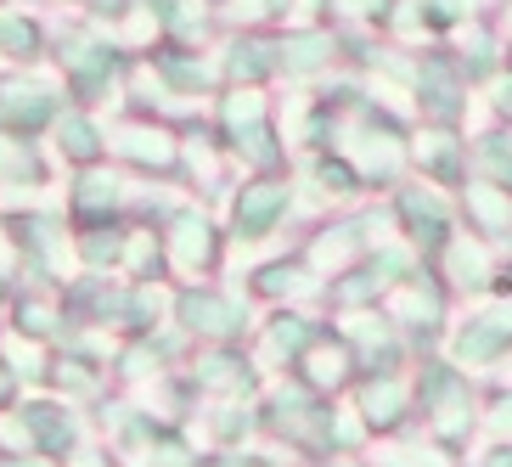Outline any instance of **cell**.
Wrapping results in <instances>:
<instances>
[{"mask_svg": "<svg viewBox=\"0 0 512 467\" xmlns=\"http://www.w3.org/2000/svg\"><path fill=\"white\" fill-rule=\"evenodd\" d=\"M467 220H473L484 237H512V192L496 181L467 186Z\"/></svg>", "mask_w": 512, "mask_h": 467, "instance_id": "6da1fadb", "label": "cell"}, {"mask_svg": "<svg viewBox=\"0 0 512 467\" xmlns=\"http://www.w3.org/2000/svg\"><path fill=\"white\" fill-rule=\"evenodd\" d=\"M445 254H451L456 287H467V293H484V287H490V248H484L479 237H451Z\"/></svg>", "mask_w": 512, "mask_h": 467, "instance_id": "7a4b0ae2", "label": "cell"}, {"mask_svg": "<svg viewBox=\"0 0 512 467\" xmlns=\"http://www.w3.org/2000/svg\"><path fill=\"white\" fill-rule=\"evenodd\" d=\"M406 220L417 226V237H428V242H445V231H451V220H445L434 192H406Z\"/></svg>", "mask_w": 512, "mask_h": 467, "instance_id": "3957f363", "label": "cell"}, {"mask_svg": "<svg viewBox=\"0 0 512 467\" xmlns=\"http://www.w3.org/2000/svg\"><path fill=\"white\" fill-rule=\"evenodd\" d=\"M456 91H462V85H456V68L434 57V62H428V91H422V96H428V113L451 119V113H456Z\"/></svg>", "mask_w": 512, "mask_h": 467, "instance_id": "277c9868", "label": "cell"}, {"mask_svg": "<svg viewBox=\"0 0 512 467\" xmlns=\"http://www.w3.org/2000/svg\"><path fill=\"white\" fill-rule=\"evenodd\" d=\"M479 164L496 175V186L512 192V136H484L479 141Z\"/></svg>", "mask_w": 512, "mask_h": 467, "instance_id": "5b68a950", "label": "cell"}, {"mask_svg": "<svg viewBox=\"0 0 512 467\" xmlns=\"http://www.w3.org/2000/svg\"><path fill=\"white\" fill-rule=\"evenodd\" d=\"M428 141H434V147H417V158H428V164H434L439 175H456V169H451V158H456V141H451V136H428Z\"/></svg>", "mask_w": 512, "mask_h": 467, "instance_id": "8992f818", "label": "cell"}, {"mask_svg": "<svg viewBox=\"0 0 512 467\" xmlns=\"http://www.w3.org/2000/svg\"><path fill=\"white\" fill-rule=\"evenodd\" d=\"M366 406H372V417L394 422V417H400V389H394V383H383V389L366 394Z\"/></svg>", "mask_w": 512, "mask_h": 467, "instance_id": "52a82bcc", "label": "cell"}, {"mask_svg": "<svg viewBox=\"0 0 512 467\" xmlns=\"http://www.w3.org/2000/svg\"><path fill=\"white\" fill-rule=\"evenodd\" d=\"M496 113H501V119H512V74L496 79Z\"/></svg>", "mask_w": 512, "mask_h": 467, "instance_id": "ba28073f", "label": "cell"}, {"mask_svg": "<svg viewBox=\"0 0 512 467\" xmlns=\"http://www.w3.org/2000/svg\"><path fill=\"white\" fill-rule=\"evenodd\" d=\"M490 422H496L501 434H512V394H501V400H496V411H490Z\"/></svg>", "mask_w": 512, "mask_h": 467, "instance_id": "9c48e42d", "label": "cell"}, {"mask_svg": "<svg viewBox=\"0 0 512 467\" xmlns=\"http://www.w3.org/2000/svg\"><path fill=\"white\" fill-rule=\"evenodd\" d=\"M484 467H512V445H501V451L484 456Z\"/></svg>", "mask_w": 512, "mask_h": 467, "instance_id": "30bf717a", "label": "cell"}, {"mask_svg": "<svg viewBox=\"0 0 512 467\" xmlns=\"http://www.w3.org/2000/svg\"><path fill=\"white\" fill-rule=\"evenodd\" d=\"M507 29H512V12H507Z\"/></svg>", "mask_w": 512, "mask_h": 467, "instance_id": "8fae6325", "label": "cell"}]
</instances>
